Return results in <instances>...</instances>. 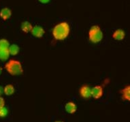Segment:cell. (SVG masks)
I'll use <instances>...</instances> for the list:
<instances>
[{
  "label": "cell",
  "instance_id": "9c48e42d",
  "mask_svg": "<svg viewBox=\"0 0 130 122\" xmlns=\"http://www.w3.org/2000/svg\"><path fill=\"white\" fill-rule=\"evenodd\" d=\"M12 16V11L8 8H4L0 11V18L4 21L9 19Z\"/></svg>",
  "mask_w": 130,
  "mask_h": 122
},
{
  "label": "cell",
  "instance_id": "4fadbf2b",
  "mask_svg": "<svg viewBox=\"0 0 130 122\" xmlns=\"http://www.w3.org/2000/svg\"><path fill=\"white\" fill-rule=\"evenodd\" d=\"M8 51L9 53H10V55H12L14 56L17 55L19 53V47L17 44H13L12 45H10V47L8 48Z\"/></svg>",
  "mask_w": 130,
  "mask_h": 122
},
{
  "label": "cell",
  "instance_id": "7c38bea8",
  "mask_svg": "<svg viewBox=\"0 0 130 122\" xmlns=\"http://www.w3.org/2000/svg\"><path fill=\"white\" fill-rule=\"evenodd\" d=\"M15 92V89L13 85L12 84H8V85H6L4 87V93L6 95V96H12L14 94Z\"/></svg>",
  "mask_w": 130,
  "mask_h": 122
},
{
  "label": "cell",
  "instance_id": "52a82bcc",
  "mask_svg": "<svg viewBox=\"0 0 130 122\" xmlns=\"http://www.w3.org/2000/svg\"><path fill=\"white\" fill-rule=\"evenodd\" d=\"M112 37L114 40L117 41L123 40L125 38V32L123 29H116L114 32L112 33Z\"/></svg>",
  "mask_w": 130,
  "mask_h": 122
},
{
  "label": "cell",
  "instance_id": "3957f363",
  "mask_svg": "<svg viewBox=\"0 0 130 122\" xmlns=\"http://www.w3.org/2000/svg\"><path fill=\"white\" fill-rule=\"evenodd\" d=\"M89 40L93 44H98L102 40L104 34H103L102 30L101 29L100 26L93 25L89 30L88 33Z\"/></svg>",
  "mask_w": 130,
  "mask_h": 122
},
{
  "label": "cell",
  "instance_id": "2e32d148",
  "mask_svg": "<svg viewBox=\"0 0 130 122\" xmlns=\"http://www.w3.org/2000/svg\"><path fill=\"white\" fill-rule=\"evenodd\" d=\"M8 110L6 107H5V106L0 109V118L6 117L8 115Z\"/></svg>",
  "mask_w": 130,
  "mask_h": 122
},
{
  "label": "cell",
  "instance_id": "e0dca14e",
  "mask_svg": "<svg viewBox=\"0 0 130 122\" xmlns=\"http://www.w3.org/2000/svg\"><path fill=\"white\" fill-rule=\"evenodd\" d=\"M5 106V100L4 98L0 96V109L4 107Z\"/></svg>",
  "mask_w": 130,
  "mask_h": 122
},
{
  "label": "cell",
  "instance_id": "8fae6325",
  "mask_svg": "<svg viewBox=\"0 0 130 122\" xmlns=\"http://www.w3.org/2000/svg\"><path fill=\"white\" fill-rule=\"evenodd\" d=\"M32 27H33V25H31V23L28 21L23 22L21 23V30L24 33H25V34L31 32Z\"/></svg>",
  "mask_w": 130,
  "mask_h": 122
},
{
  "label": "cell",
  "instance_id": "5bb4252c",
  "mask_svg": "<svg viewBox=\"0 0 130 122\" xmlns=\"http://www.w3.org/2000/svg\"><path fill=\"white\" fill-rule=\"evenodd\" d=\"M9 56H10V53L8 49L0 50V59L2 61L7 60L9 58Z\"/></svg>",
  "mask_w": 130,
  "mask_h": 122
},
{
  "label": "cell",
  "instance_id": "30bf717a",
  "mask_svg": "<svg viewBox=\"0 0 130 122\" xmlns=\"http://www.w3.org/2000/svg\"><path fill=\"white\" fill-rule=\"evenodd\" d=\"M122 99L125 101H130V86L129 85L125 86L123 89L121 90Z\"/></svg>",
  "mask_w": 130,
  "mask_h": 122
},
{
  "label": "cell",
  "instance_id": "6da1fadb",
  "mask_svg": "<svg viewBox=\"0 0 130 122\" xmlns=\"http://www.w3.org/2000/svg\"><path fill=\"white\" fill-rule=\"evenodd\" d=\"M70 33V26L66 21L57 24L53 29L52 34L56 40L62 41L66 40Z\"/></svg>",
  "mask_w": 130,
  "mask_h": 122
},
{
  "label": "cell",
  "instance_id": "8992f818",
  "mask_svg": "<svg viewBox=\"0 0 130 122\" xmlns=\"http://www.w3.org/2000/svg\"><path fill=\"white\" fill-rule=\"evenodd\" d=\"M31 34L33 36L36 38H42L45 34V30L42 26L35 25L33 26L31 31Z\"/></svg>",
  "mask_w": 130,
  "mask_h": 122
},
{
  "label": "cell",
  "instance_id": "9a60e30c",
  "mask_svg": "<svg viewBox=\"0 0 130 122\" xmlns=\"http://www.w3.org/2000/svg\"><path fill=\"white\" fill-rule=\"evenodd\" d=\"M9 47H10V43L6 39L0 40V50L8 49Z\"/></svg>",
  "mask_w": 130,
  "mask_h": 122
},
{
  "label": "cell",
  "instance_id": "44dd1931",
  "mask_svg": "<svg viewBox=\"0 0 130 122\" xmlns=\"http://www.w3.org/2000/svg\"><path fill=\"white\" fill-rule=\"evenodd\" d=\"M55 122H64V121H56Z\"/></svg>",
  "mask_w": 130,
  "mask_h": 122
},
{
  "label": "cell",
  "instance_id": "7a4b0ae2",
  "mask_svg": "<svg viewBox=\"0 0 130 122\" xmlns=\"http://www.w3.org/2000/svg\"><path fill=\"white\" fill-rule=\"evenodd\" d=\"M4 68L7 72L12 76H19L21 75L24 72L21 63L19 60L14 59L9 60L5 64Z\"/></svg>",
  "mask_w": 130,
  "mask_h": 122
},
{
  "label": "cell",
  "instance_id": "ba28073f",
  "mask_svg": "<svg viewBox=\"0 0 130 122\" xmlns=\"http://www.w3.org/2000/svg\"><path fill=\"white\" fill-rule=\"evenodd\" d=\"M65 110L69 114L75 113L77 111V106L74 102H68L65 105Z\"/></svg>",
  "mask_w": 130,
  "mask_h": 122
},
{
  "label": "cell",
  "instance_id": "5b68a950",
  "mask_svg": "<svg viewBox=\"0 0 130 122\" xmlns=\"http://www.w3.org/2000/svg\"><path fill=\"white\" fill-rule=\"evenodd\" d=\"M91 88L87 85H82L79 89V94L84 99H89L91 97Z\"/></svg>",
  "mask_w": 130,
  "mask_h": 122
},
{
  "label": "cell",
  "instance_id": "ac0fdd59",
  "mask_svg": "<svg viewBox=\"0 0 130 122\" xmlns=\"http://www.w3.org/2000/svg\"><path fill=\"white\" fill-rule=\"evenodd\" d=\"M38 1L42 4H48L50 2V0H38Z\"/></svg>",
  "mask_w": 130,
  "mask_h": 122
},
{
  "label": "cell",
  "instance_id": "d6986e66",
  "mask_svg": "<svg viewBox=\"0 0 130 122\" xmlns=\"http://www.w3.org/2000/svg\"><path fill=\"white\" fill-rule=\"evenodd\" d=\"M3 94H4V88L2 86H0V96L2 95Z\"/></svg>",
  "mask_w": 130,
  "mask_h": 122
},
{
  "label": "cell",
  "instance_id": "277c9868",
  "mask_svg": "<svg viewBox=\"0 0 130 122\" xmlns=\"http://www.w3.org/2000/svg\"><path fill=\"white\" fill-rule=\"evenodd\" d=\"M91 97L95 100H98L103 96L104 94V89L101 85H95L91 88Z\"/></svg>",
  "mask_w": 130,
  "mask_h": 122
},
{
  "label": "cell",
  "instance_id": "ffe728a7",
  "mask_svg": "<svg viewBox=\"0 0 130 122\" xmlns=\"http://www.w3.org/2000/svg\"><path fill=\"white\" fill-rule=\"evenodd\" d=\"M2 71H3L2 68V67H0V74H1L2 73Z\"/></svg>",
  "mask_w": 130,
  "mask_h": 122
}]
</instances>
